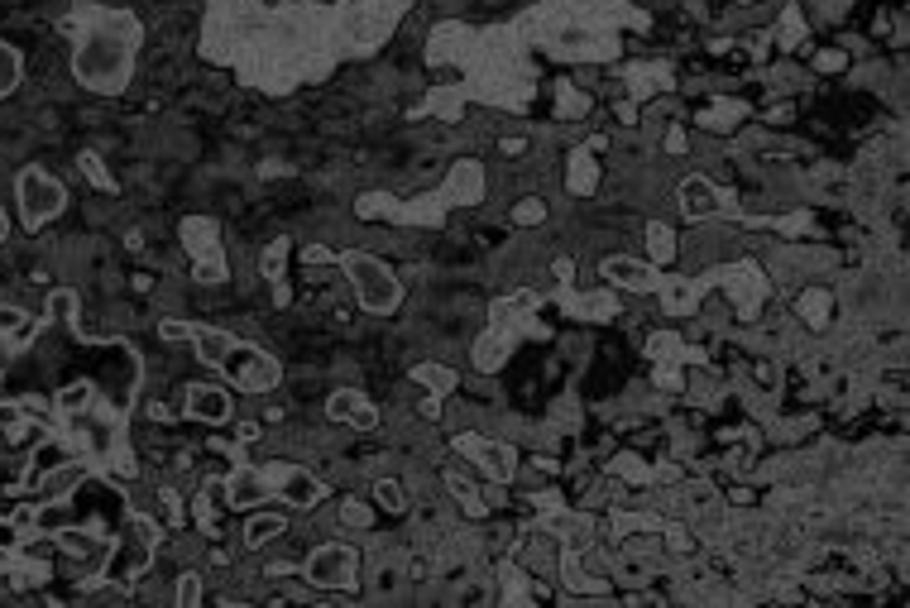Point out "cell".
Wrapping results in <instances>:
<instances>
[{
    "label": "cell",
    "mask_w": 910,
    "mask_h": 608,
    "mask_svg": "<svg viewBox=\"0 0 910 608\" xmlns=\"http://www.w3.org/2000/svg\"><path fill=\"white\" fill-rule=\"evenodd\" d=\"M0 240H5V216H0Z\"/></svg>",
    "instance_id": "277c9868"
},
{
    "label": "cell",
    "mask_w": 910,
    "mask_h": 608,
    "mask_svg": "<svg viewBox=\"0 0 910 608\" xmlns=\"http://www.w3.org/2000/svg\"><path fill=\"white\" fill-rule=\"evenodd\" d=\"M187 408L197 412V417H206V422H221V417H226V398L216 393V388H192Z\"/></svg>",
    "instance_id": "7a4b0ae2"
},
{
    "label": "cell",
    "mask_w": 910,
    "mask_h": 608,
    "mask_svg": "<svg viewBox=\"0 0 910 608\" xmlns=\"http://www.w3.org/2000/svg\"><path fill=\"white\" fill-rule=\"evenodd\" d=\"M15 72H20V68H15V53H10L5 44H0V92L15 87Z\"/></svg>",
    "instance_id": "3957f363"
},
{
    "label": "cell",
    "mask_w": 910,
    "mask_h": 608,
    "mask_svg": "<svg viewBox=\"0 0 910 608\" xmlns=\"http://www.w3.org/2000/svg\"><path fill=\"white\" fill-rule=\"evenodd\" d=\"M20 197H24V216H29V226L53 221V216L63 211V187H58L48 173H24L20 178Z\"/></svg>",
    "instance_id": "6da1fadb"
}]
</instances>
